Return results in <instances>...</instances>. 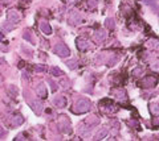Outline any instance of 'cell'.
Masks as SVG:
<instances>
[{"instance_id":"obj_6","label":"cell","mask_w":159,"mask_h":141,"mask_svg":"<svg viewBox=\"0 0 159 141\" xmlns=\"http://www.w3.org/2000/svg\"><path fill=\"white\" fill-rule=\"evenodd\" d=\"M37 94L41 96V98H45L47 96V92H45V87H44V85H40L38 86V88H37Z\"/></svg>"},{"instance_id":"obj_8","label":"cell","mask_w":159,"mask_h":141,"mask_svg":"<svg viewBox=\"0 0 159 141\" xmlns=\"http://www.w3.org/2000/svg\"><path fill=\"white\" fill-rule=\"evenodd\" d=\"M36 71H44L45 70V66H41V65H38V66H35Z\"/></svg>"},{"instance_id":"obj_11","label":"cell","mask_w":159,"mask_h":141,"mask_svg":"<svg viewBox=\"0 0 159 141\" xmlns=\"http://www.w3.org/2000/svg\"><path fill=\"white\" fill-rule=\"evenodd\" d=\"M2 136H3V131H2V129H0V137H2Z\"/></svg>"},{"instance_id":"obj_7","label":"cell","mask_w":159,"mask_h":141,"mask_svg":"<svg viewBox=\"0 0 159 141\" xmlns=\"http://www.w3.org/2000/svg\"><path fill=\"white\" fill-rule=\"evenodd\" d=\"M52 74L53 75H63V71L60 70V69H57V67H53L52 69Z\"/></svg>"},{"instance_id":"obj_4","label":"cell","mask_w":159,"mask_h":141,"mask_svg":"<svg viewBox=\"0 0 159 141\" xmlns=\"http://www.w3.org/2000/svg\"><path fill=\"white\" fill-rule=\"evenodd\" d=\"M54 104L57 106V107H60V108H61V107H65V98H63V96H58V98H56L54 99Z\"/></svg>"},{"instance_id":"obj_10","label":"cell","mask_w":159,"mask_h":141,"mask_svg":"<svg viewBox=\"0 0 159 141\" xmlns=\"http://www.w3.org/2000/svg\"><path fill=\"white\" fill-rule=\"evenodd\" d=\"M3 40H4V36H3L2 32H0V41H3Z\"/></svg>"},{"instance_id":"obj_5","label":"cell","mask_w":159,"mask_h":141,"mask_svg":"<svg viewBox=\"0 0 159 141\" xmlns=\"http://www.w3.org/2000/svg\"><path fill=\"white\" fill-rule=\"evenodd\" d=\"M40 27H41V30H43L45 34H50V33H52V29H50L49 24H47V23H41V24H40Z\"/></svg>"},{"instance_id":"obj_3","label":"cell","mask_w":159,"mask_h":141,"mask_svg":"<svg viewBox=\"0 0 159 141\" xmlns=\"http://www.w3.org/2000/svg\"><path fill=\"white\" fill-rule=\"evenodd\" d=\"M88 108H89V104H88V103H84V102H80V103L74 107V110L77 111V113H82V112H85Z\"/></svg>"},{"instance_id":"obj_9","label":"cell","mask_w":159,"mask_h":141,"mask_svg":"<svg viewBox=\"0 0 159 141\" xmlns=\"http://www.w3.org/2000/svg\"><path fill=\"white\" fill-rule=\"evenodd\" d=\"M4 29H7V30H12V25H11V24H4Z\"/></svg>"},{"instance_id":"obj_1","label":"cell","mask_w":159,"mask_h":141,"mask_svg":"<svg viewBox=\"0 0 159 141\" xmlns=\"http://www.w3.org/2000/svg\"><path fill=\"white\" fill-rule=\"evenodd\" d=\"M54 52H56V54L61 55V57H66V55H69V49H68L64 44H58V45L54 48Z\"/></svg>"},{"instance_id":"obj_2","label":"cell","mask_w":159,"mask_h":141,"mask_svg":"<svg viewBox=\"0 0 159 141\" xmlns=\"http://www.w3.org/2000/svg\"><path fill=\"white\" fill-rule=\"evenodd\" d=\"M7 17H8V21L9 23H17L19 20H20V15H19V12H16L15 9H9L8 12H7Z\"/></svg>"}]
</instances>
